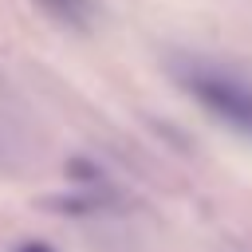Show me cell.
<instances>
[{
  "label": "cell",
  "instance_id": "cell-2",
  "mask_svg": "<svg viewBox=\"0 0 252 252\" xmlns=\"http://www.w3.org/2000/svg\"><path fill=\"white\" fill-rule=\"evenodd\" d=\"M43 4H47V8H55V16H59V20H67V24H75V28H83V24H87V16L79 12V8H83V0H43Z\"/></svg>",
  "mask_w": 252,
  "mask_h": 252
},
{
  "label": "cell",
  "instance_id": "cell-1",
  "mask_svg": "<svg viewBox=\"0 0 252 252\" xmlns=\"http://www.w3.org/2000/svg\"><path fill=\"white\" fill-rule=\"evenodd\" d=\"M181 83L193 91V98L201 106H209L236 130L252 134V87L244 79H236L228 71H213V67H189L181 75Z\"/></svg>",
  "mask_w": 252,
  "mask_h": 252
}]
</instances>
